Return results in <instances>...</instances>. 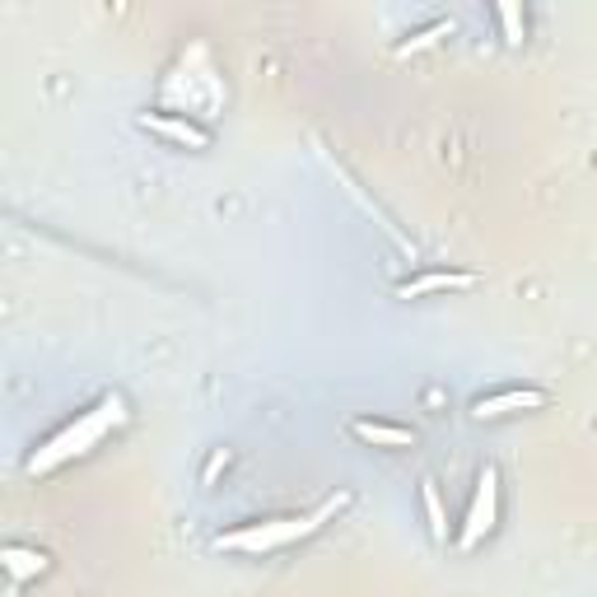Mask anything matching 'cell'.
Instances as JSON below:
<instances>
[{"mask_svg":"<svg viewBox=\"0 0 597 597\" xmlns=\"http://www.w3.org/2000/svg\"><path fill=\"white\" fill-rule=\"evenodd\" d=\"M121 420H127V407H121V397H103L94 411L75 415L70 425H61L38 453H33V458H28V477H47V471H57L61 463L84 458V453L98 448L103 434H113Z\"/></svg>","mask_w":597,"mask_h":597,"instance_id":"cell-1","label":"cell"},{"mask_svg":"<svg viewBox=\"0 0 597 597\" xmlns=\"http://www.w3.org/2000/svg\"><path fill=\"white\" fill-rule=\"evenodd\" d=\"M346 504H350V495L341 490V495L323 500V504L313 508V514H304V518H271V523H248V528L220 532L215 547H220V551H243V555H267V551L290 547V541H298V537H313L327 518H337Z\"/></svg>","mask_w":597,"mask_h":597,"instance_id":"cell-2","label":"cell"},{"mask_svg":"<svg viewBox=\"0 0 597 597\" xmlns=\"http://www.w3.org/2000/svg\"><path fill=\"white\" fill-rule=\"evenodd\" d=\"M495 523H500V471L485 467L481 477H477V495H471V508H467V518H463L458 547L463 551H477L481 537L495 532Z\"/></svg>","mask_w":597,"mask_h":597,"instance_id":"cell-3","label":"cell"},{"mask_svg":"<svg viewBox=\"0 0 597 597\" xmlns=\"http://www.w3.org/2000/svg\"><path fill=\"white\" fill-rule=\"evenodd\" d=\"M547 407V393L537 388H504V393H490L471 401V415L477 420H500V415H514V411H541Z\"/></svg>","mask_w":597,"mask_h":597,"instance_id":"cell-4","label":"cell"},{"mask_svg":"<svg viewBox=\"0 0 597 597\" xmlns=\"http://www.w3.org/2000/svg\"><path fill=\"white\" fill-rule=\"evenodd\" d=\"M140 127L173 140V145H187V150H206L210 145L206 127H197V121H187V117H173V113H145V117H140Z\"/></svg>","mask_w":597,"mask_h":597,"instance_id":"cell-5","label":"cell"},{"mask_svg":"<svg viewBox=\"0 0 597 597\" xmlns=\"http://www.w3.org/2000/svg\"><path fill=\"white\" fill-rule=\"evenodd\" d=\"M477 276L471 271H425L415 280H401L397 285V298H425V294H444V290H471Z\"/></svg>","mask_w":597,"mask_h":597,"instance_id":"cell-6","label":"cell"},{"mask_svg":"<svg viewBox=\"0 0 597 597\" xmlns=\"http://www.w3.org/2000/svg\"><path fill=\"white\" fill-rule=\"evenodd\" d=\"M350 434L374 448H411L415 444V434L407 425H388V420H350Z\"/></svg>","mask_w":597,"mask_h":597,"instance_id":"cell-7","label":"cell"},{"mask_svg":"<svg viewBox=\"0 0 597 597\" xmlns=\"http://www.w3.org/2000/svg\"><path fill=\"white\" fill-rule=\"evenodd\" d=\"M0 565L10 570L14 584H24V578L47 574V555L43 551H28V547H5V551H0Z\"/></svg>","mask_w":597,"mask_h":597,"instance_id":"cell-8","label":"cell"},{"mask_svg":"<svg viewBox=\"0 0 597 597\" xmlns=\"http://www.w3.org/2000/svg\"><path fill=\"white\" fill-rule=\"evenodd\" d=\"M420 500H425V518H430V537L444 547L448 541V518H444V500H438V485L425 477L420 481Z\"/></svg>","mask_w":597,"mask_h":597,"instance_id":"cell-9","label":"cell"},{"mask_svg":"<svg viewBox=\"0 0 597 597\" xmlns=\"http://www.w3.org/2000/svg\"><path fill=\"white\" fill-rule=\"evenodd\" d=\"M453 24L448 20H438V24H430V28H420V33H411V38L407 43H401L397 47V57H411V51H420V47H430V43H438V38H444V33H448Z\"/></svg>","mask_w":597,"mask_h":597,"instance_id":"cell-10","label":"cell"},{"mask_svg":"<svg viewBox=\"0 0 597 597\" xmlns=\"http://www.w3.org/2000/svg\"><path fill=\"white\" fill-rule=\"evenodd\" d=\"M495 14H500V24H504V38L514 43V47H518L523 38H528V20H523V10H518V5H500Z\"/></svg>","mask_w":597,"mask_h":597,"instance_id":"cell-11","label":"cell"},{"mask_svg":"<svg viewBox=\"0 0 597 597\" xmlns=\"http://www.w3.org/2000/svg\"><path fill=\"white\" fill-rule=\"evenodd\" d=\"M220 467H230V448H220V453H215V458H210V463H206V485H210V481H215V477H220Z\"/></svg>","mask_w":597,"mask_h":597,"instance_id":"cell-12","label":"cell"},{"mask_svg":"<svg viewBox=\"0 0 597 597\" xmlns=\"http://www.w3.org/2000/svg\"><path fill=\"white\" fill-rule=\"evenodd\" d=\"M5 597H20V584H10V593Z\"/></svg>","mask_w":597,"mask_h":597,"instance_id":"cell-13","label":"cell"}]
</instances>
